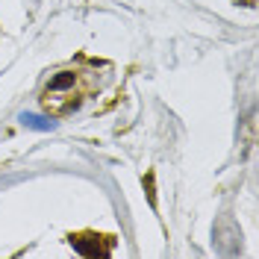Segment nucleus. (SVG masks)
Returning a JSON list of instances; mask_svg holds the SVG:
<instances>
[{
	"label": "nucleus",
	"instance_id": "nucleus-1",
	"mask_svg": "<svg viewBox=\"0 0 259 259\" xmlns=\"http://www.w3.org/2000/svg\"><path fill=\"white\" fill-rule=\"evenodd\" d=\"M21 124H24V127H32V130H53V127H56L53 121L41 118V115H32V112H24V115H21Z\"/></svg>",
	"mask_w": 259,
	"mask_h": 259
},
{
	"label": "nucleus",
	"instance_id": "nucleus-2",
	"mask_svg": "<svg viewBox=\"0 0 259 259\" xmlns=\"http://www.w3.org/2000/svg\"><path fill=\"white\" fill-rule=\"evenodd\" d=\"M74 82H77V74H59V77L50 80V92H65V89H71Z\"/></svg>",
	"mask_w": 259,
	"mask_h": 259
}]
</instances>
